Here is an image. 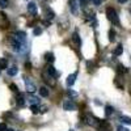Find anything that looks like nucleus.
Here are the masks:
<instances>
[{"instance_id":"f257e3e1","label":"nucleus","mask_w":131,"mask_h":131,"mask_svg":"<svg viewBox=\"0 0 131 131\" xmlns=\"http://www.w3.org/2000/svg\"><path fill=\"white\" fill-rule=\"evenodd\" d=\"M106 16H107V18L110 20L113 24L119 25V20H118V16H117V12H115V9H114V8L109 7V8L106 9Z\"/></svg>"},{"instance_id":"f03ea898","label":"nucleus","mask_w":131,"mask_h":131,"mask_svg":"<svg viewBox=\"0 0 131 131\" xmlns=\"http://www.w3.org/2000/svg\"><path fill=\"white\" fill-rule=\"evenodd\" d=\"M85 123L89 125V126L98 127V125H100V119H97V118H94L93 115L88 114V115H85Z\"/></svg>"},{"instance_id":"7ed1b4c3","label":"nucleus","mask_w":131,"mask_h":131,"mask_svg":"<svg viewBox=\"0 0 131 131\" xmlns=\"http://www.w3.org/2000/svg\"><path fill=\"white\" fill-rule=\"evenodd\" d=\"M63 109L66 112H72V110H76V104L72 101V100H66L63 102Z\"/></svg>"},{"instance_id":"20e7f679","label":"nucleus","mask_w":131,"mask_h":131,"mask_svg":"<svg viewBox=\"0 0 131 131\" xmlns=\"http://www.w3.org/2000/svg\"><path fill=\"white\" fill-rule=\"evenodd\" d=\"M25 79V85H26V91L29 92V93H34L36 91H37V88H36V85L33 84L28 78H24Z\"/></svg>"},{"instance_id":"39448f33","label":"nucleus","mask_w":131,"mask_h":131,"mask_svg":"<svg viewBox=\"0 0 131 131\" xmlns=\"http://www.w3.org/2000/svg\"><path fill=\"white\" fill-rule=\"evenodd\" d=\"M70 9L73 15H78V3H76V0H70Z\"/></svg>"},{"instance_id":"423d86ee","label":"nucleus","mask_w":131,"mask_h":131,"mask_svg":"<svg viewBox=\"0 0 131 131\" xmlns=\"http://www.w3.org/2000/svg\"><path fill=\"white\" fill-rule=\"evenodd\" d=\"M0 25H2V28H7V26L9 25V23H8V20H7L5 15L2 13V12H0Z\"/></svg>"},{"instance_id":"0eeeda50","label":"nucleus","mask_w":131,"mask_h":131,"mask_svg":"<svg viewBox=\"0 0 131 131\" xmlns=\"http://www.w3.org/2000/svg\"><path fill=\"white\" fill-rule=\"evenodd\" d=\"M28 10H29L31 15H36V13H37V5H36V3L30 2V3L28 4Z\"/></svg>"},{"instance_id":"6e6552de","label":"nucleus","mask_w":131,"mask_h":131,"mask_svg":"<svg viewBox=\"0 0 131 131\" xmlns=\"http://www.w3.org/2000/svg\"><path fill=\"white\" fill-rule=\"evenodd\" d=\"M76 76H78V72H75V73L70 75L68 78H67V85H68V86H72V85H73V83H75V79H76Z\"/></svg>"},{"instance_id":"1a4fd4ad","label":"nucleus","mask_w":131,"mask_h":131,"mask_svg":"<svg viewBox=\"0 0 131 131\" xmlns=\"http://www.w3.org/2000/svg\"><path fill=\"white\" fill-rule=\"evenodd\" d=\"M45 15H46V17H47L49 20H52L54 17H55V13H54V10H52V9H50V8H46Z\"/></svg>"},{"instance_id":"9d476101","label":"nucleus","mask_w":131,"mask_h":131,"mask_svg":"<svg viewBox=\"0 0 131 131\" xmlns=\"http://www.w3.org/2000/svg\"><path fill=\"white\" fill-rule=\"evenodd\" d=\"M72 41L76 43V46H80V45H81V39H80V37H79L78 33H73V34H72Z\"/></svg>"},{"instance_id":"9b49d317","label":"nucleus","mask_w":131,"mask_h":131,"mask_svg":"<svg viewBox=\"0 0 131 131\" xmlns=\"http://www.w3.org/2000/svg\"><path fill=\"white\" fill-rule=\"evenodd\" d=\"M49 89L46 88V86H41V88H39V94L42 96V97H47L49 96Z\"/></svg>"},{"instance_id":"f8f14e48","label":"nucleus","mask_w":131,"mask_h":131,"mask_svg":"<svg viewBox=\"0 0 131 131\" xmlns=\"http://www.w3.org/2000/svg\"><path fill=\"white\" fill-rule=\"evenodd\" d=\"M47 73H49V75H51V76H54V78H55V76H58V73H57L55 68H54L51 64L49 66V67H47Z\"/></svg>"},{"instance_id":"ddd939ff","label":"nucleus","mask_w":131,"mask_h":131,"mask_svg":"<svg viewBox=\"0 0 131 131\" xmlns=\"http://www.w3.org/2000/svg\"><path fill=\"white\" fill-rule=\"evenodd\" d=\"M17 105L18 106H24L25 105V98H24L23 94H18L17 96Z\"/></svg>"},{"instance_id":"4468645a","label":"nucleus","mask_w":131,"mask_h":131,"mask_svg":"<svg viewBox=\"0 0 131 131\" xmlns=\"http://www.w3.org/2000/svg\"><path fill=\"white\" fill-rule=\"evenodd\" d=\"M8 67V60L5 58H2L0 59V70H5Z\"/></svg>"},{"instance_id":"2eb2a0df","label":"nucleus","mask_w":131,"mask_h":131,"mask_svg":"<svg viewBox=\"0 0 131 131\" xmlns=\"http://www.w3.org/2000/svg\"><path fill=\"white\" fill-rule=\"evenodd\" d=\"M29 102L31 105H37V104H39V98L34 97V96H29Z\"/></svg>"},{"instance_id":"dca6fc26","label":"nucleus","mask_w":131,"mask_h":131,"mask_svg":"<svg viewBox=\"0 0 131 131\" xmlns=\"http://www.w3.org/2000/svg\"><path fill=\"white\" fill-rule=\"evenodd\" d=\"M113 112H114V109H113V106H110V105H107V106L105 107V115H106V117H109V115H112V114H113Z\"/></svg>"},{"instance_id":"f3484780","label":"nucleus","mask_w":131,"mask_h":131,"mask_svg":"<svg viewBox=\"0 0 131 131\" xmlns=\"http://www.w3.org/2000/svg\"><path fill=\"white\" fill-rule=\"evenodd\" d=\"M17 71H18V68L16 67V66H13V67L8 68V75H9V76H15V75L17 73Z\"/></svg>"},{"instance_id":"a211bd4d","label":"nucleus","mask_w":131,"mask_h":131,"mask_svg":"<svg viewBox=\"0 0 131 131\" xmlns=\"http://www.w3.org/2000/svg\"><path fill=\"white\" fill-rule=\"evenodd\" d=\"M43 78H45V81H46V83H51V85L55 84V80H52L54 76H51V75H45Z\"/></svg>"},{"instance_id":"6ab92c4d","label":"nucleus","mask_w":131,"mask_h":131,"mask_svg":"<svg viewBox=\"0 0 131 131\" xmlns=\"http://www.w3.org/2000/svg\"><path fill=\"white\" fill-rule=\"evenodd\" d=\"M122 52H123V47H122V45H118V46H117V49L114 50V55H117V57H118V55H121Z\"/></svg>"},{"instance_id":"aec40b11","label":"nucleus","mask_w":131,"mask_h":131,"mask_svg":"<svg viewBox=\"0 0 131 131\" xmlns=\"http://www.w3.org/2000/svg\"><path fill=\"white\" fill-rule=\"evenodd\" d=\"M114 39H115V31L113 29H110V30H109V41L113 42Z\"/></svg>"},{"instance_id":"412c9836","label":"nucleus","mask_w":131,"mask_h":131,"mask_svg":"<svg viewBox=\"0 0 131 131\" xmlns=\"http://www.w3.org/2000/svg\"><path fill=\"white\" fill-rule=\"evenodd\" d=\"M121 121H122L123 123H126V125H131V118H130V117L122 115V117H121Z\"/></svg>"},{"instance_id":"4be33fe9","label":"nucleus","mask_w":131,"mask_h":131,"mask_svg":"<svg viewBox=\"0 0 131 131\" xmlns=\"http://www.w3.org/2000/svg\"><path fill=\"white\" fill-rule=\"evenodd\" d=\"M45 57H46V60H47V62H50V63H52V62H54V59H55V58H54V54H51V52H47Z\"/></svg>"},{"instance_id":"5701e85b","label":"nucleus","mask_w":131,"mask_h":131,"mask_svg":"<svg viewBox=\"0 0 131 131\" xmlns=\"http://www.w3.org/2000/svg\"><path fill=\"white\" fill-rule=\"evenodd\" d=\"M30 109H31V113H33V114H38V113H39V107H38L37 105H31Z\"/></svg>"},{"instance_id":"b1692460","label":"nucleus","mask_w":131,"mask_h":131,"mask_svg":"<svg viewBox=\"0 0 131 131\" xmlns=\"http://www.w3.org/2000/svg\"><path fill=\"white\" fill-rule=\"evenodd\" d=\"M8 0H0V8H7L8 7Z\"/></svg>"},{"instance_id":"393cba45","label":"nucleus","mask_w":131,"mask_h":131,"mask_svg":"<svg viewBox=\"0 0 131 131\" xmlns=\"http://www.w3.org/2000/svg\"><path fill=\"white\" fill-rule=\"evenodd\" d=\"M67 94H68L70 97H72V98H76V97H78V93H76V92H73V91H71V89L67 92Z\"/></svg>"},{"instance_id":"a878e982","label":"nucleus","mask_w":131,"mask_h":131,"mask_svg":"<svg viewBox=\"0 0 131 131\" xmlns=\"http://www.w3.org/2000/svg\"><path fill=\"white\" fill-rule=\"evenodd\" d=\"M118 71L121 72V73H122V72H127V68H126V67H123L122 64H119V66H118Z\"/></svg>"},{"instance_id":"bb28decb","label":"nucleus","mask_w":131,"mask_h":131,"mask_svg":"<svg viewBox=\"0 0 131 131\" xmlns=\"http://www.w3.org/2000/svg\"><path fill=\"white\" fill-rule=\"evenodd\" d=\"M33 33H34V36H39L41 33H42V29H41V28H36Z\"/></svg>"},{"instance_id":"cd10ccee","label":"nucleus","mask_w":131,"mask_h":131,"mask_svg":"<svg viewBox=\"0 0 131 131\" xmlns=\"http://www.w3.org/2000/svg\"><path fill=\"white\" fill-rule=\"evenodd\" d=\"M9 88L12 89L13 92H17V91H18V89H17V86H16V84H10V85H9Z\"/></svg>"},{"instance_id":"c85d7f7f","label":"nucleus","mask_w":131,"mask_h":131,"mask_svg":"<svg viewBox=\"0 0 131 131\" xmlns=\"http://www.w3.org/2000/svg\"><path fill=\"white\" fill-rule=\"evenodd\" d=\"M7 130V126L4 123H0V131H5Z\"/></svg>"},{"instance_id":"c756f323","label":"nucleus","mask_w":131,"mask_h":131,"mask_svg":"<svg viewBox=\"0 0 131 131\" xmlns=\"http://www.w3.org/2000/svg\"><path fill=\"white\" fill-rule=\"evenodd\" d=\"M118 131H130V130L126 128V127H123V126H119V127H118Z\"/></svg>"},{"instance_id":"7c9ffc66","label":"nucleus","mask_w":131,"mask_h":131,"mask_svg":"<svg viewBox=\"0 0 131 131\" xmlns=\"http://www.w3.org/2000/svg\"><path fill=\"white\" fill-rule=\"evenodd\" d=\"M101 3H102V0H93V4L94 5H100Z\"/></svg>"},{"instance_id":"2f4dec72","label":"nucleus","mask_w":131,"mask_h":131,"mask_svg":"<svg viewBox=\"0 0 131 131\" xmlns=\"http://www.w3.org/2000/svg\"><path fill=\"white\" fill-rule=\"evenodd\" d=\"M80 2H81V4H83V5H86V4H88V3L91 2V0H80Z\"/></svg>"},{"instance_id":"473e14b6","label":"nucleus","mask_w":131,"mask_h":131,"mask_svg":"<svg viewBox=\"0 0 131 131\" xmlns=\"http://www.w3.org/2000/svg\"><path fill=\"white\" fill-rule=\"evenodd\" d=\"M118 2H119V3H122V4H123V3H126V2H127V0H118Z\"/></svg>"},{"instance_id":"72a5a7b5","label":"nucleus","mask_w":131,"mask_h":131,"mask_svg":"<svg viewBox=\"0 0 131 131\" xmlns=\"http://www.w3.org/2000/svg\"><path fill=\"white\" fill-rule=\"evenodd\" d=\"M5 131H15V130H12V128H7Z\"/></svg>"}]
</instances>
